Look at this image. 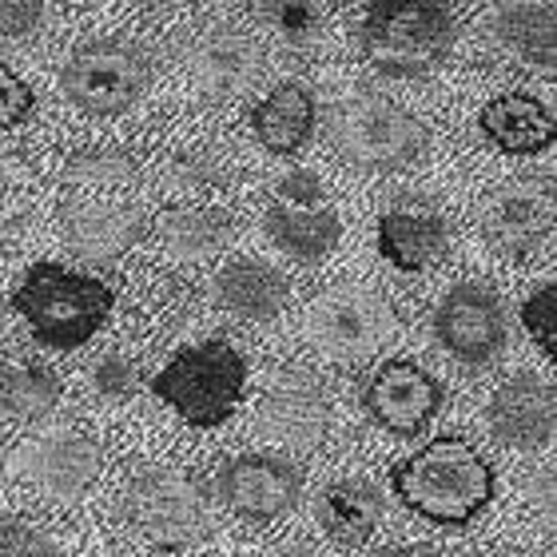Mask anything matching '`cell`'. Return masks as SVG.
<instances>
[{
  "label": "cell",
  "instance_id": "cell-1",
  "mask_svg": "<svg viewBox=\"0 0 557 557\" xmlns=\"http://www.w3.org/2000/svg\"><path fill=\"white\" fill-rule=\"evenodd\" d=\"M391 490L434 525H470L494 502V466L458 434H442L391 466Z\"/></svg>",
  "mask_w": 557,
  "mask_h": 557
},
{
  "label": "cell",
  "instance_id": "cell-2",
  "mask_svg": "<svg viewBox=\"0 0 557 557\" xmlns=\"http://www.w3.org/2000/svg\"><path fill=\"white\" fill-rule=\"evenodd\" d=\"M12 307L21 314L36 343L52 350H76L108 323L116 307V290L104 278L60 263H33L12 290Z\"/></svg>",
  "mask_w": 557,
  "mask_h": 557
},
{
  "label": "cell",
  "instance_id": "cell-3",
  "mask_svg": "<svg viewBox=\"0 0 557 557\" xmlns=\"http://www.w3.org/2000/svg\"><path fill=\"white\" fill-rule=\"evenodd\" d=\"M359 48L383 76H430L454 48V12L446 0H371L359 21Z\"/></svg>",
  "mask_w": 557,
  "mask_h": 557
},
{
  "label": "cell",
  "instance_id": "cell-4",
  "mask_svg": "<svg viewBox=\"0 0 557 557\" xmlns=\"http://www.w3.org/2000/svg\"><path fill=\"white\" fill-rule=\"evenodd\" d=\"M247 386V359L232 343L208 338L196 347H184L156 379L151 395L168 403L187 426L211 430L223 426L239 410Z\"/></svg>",
  "mask_w": 557,
  "mask_h": 557
},
{
  "label": "cell",
  "instance_id": "cell-5",
  "mask_svg": "<svg viewBox=\"0 0 557 557\" xmlns=\"http://www.w3.org/2000/svg\"><path fill=\"white\" fill-rule=\"evenodd\" d=\"M338 156L359 172H403L422 160L430 136L422 120L386 96H350L331 116Z\"/></svg>",
  "mask_w": 557,
  "mask_h": 557
},
{
  "label": "cell",
  "instance_id": "cell-6",
  "mask_svg": "<svg viewBox=\"0 0 557 557\" xmlns=\"http://www.w3.org/2000/svg\"><path fill=\"white\" fill-rule=\"evenodd\" d=\"M151 84V57L128 36H92L69 52L60 88L88 116H120Z\"/></svg>",
  "mask_w": 557,
  "mask_h": 557
},
{
  "label": "cell",
  "instance_id": "cell-7",
  "mask_svg": "<svg viewBox=\"0 0 557 557\" xmlns=\"http://www.w3.org/2000/svg\"><path fill=\"white\" fill-rule=\"evenodd\" d=\"M302 331L323 359L359 367L398 335V314L379 290L338 283L311 299L302 314Z\"/></svg>",
  "mask_w": 557,
  "mask_h": 557
},
{
  "label": "cell",
  "instance_id": "cell-8",
  "mask_svg": "<svg viewBox=\"0 0 557 557\" xmlns=\"http://www.w3.org/2000/svg\"><path fill=\"white\" fill-rule=\"evenodd\" d=\"M124 518L148 546L187 549L211 530L208 498L191 478L168 466H136L124 486Z\"/></svg>",
  "mask_w": 557,
  "mask_h": 557
},
{
  "label": "cell",
  "instance_id": "cell-9",
  "mask_svg": "<svg viewBox=\"0 0 557 557\" xmlns=\"http://www.w3.org/2000/svg\"><path fill=\"white\" fill-rule=\"evenodd\" d=\"M263 232L283 256L299 263H319L343 239V215L331 203V191L323 180L307 168L287 172L271 191V203L263 211Z\"/></svg>",
  "mask_w": 557,
  "mask_h": 557
},
{
  "label": "cell",
  "instance_id": "cell-10",
  "mask_svg": "<svg viewBox=\"0 0 557 557\" xmlns=\"http://www.w3.org/2000/svg\"><path fill=\"white\" fill-rule=\"evenodd\" d=\"M554 175H522L494 187L482 203V235L498 256L525 259L554 235Z\"/></svg>",
  "mask_w": 557,
  "mask_h": 557
},
{
  "label": "cell",
  "instance_id": "cell-11",
  "mask_svg": "<svg viewBox=\"0 0 557 557\" xmlns=\"http://www.w3.org/2000/svg\"><path fill=\"white\" fill-rule=\"evenodd\" d=\"M434 335L446 347V355L462 367H474V371L490 367L494 359H502V350L510 343L506 307L482 283H458L442 295L434 311Z\"/></svg>",
  "mask_w": 557,
  "mask_h": 557
},
{
  "label": "cell",
  "instance_id": "cell-12",
  "mask_svg": "<svg viewBox=\"0 0 557 557\" xmlns=\"http://www.w3.org/2000/svg\"><path fill=\"white\" fill-rule=\"evenodd\" d=\"M100 466H104V454H100L96 438H88L84 430L60 426L24 442L12 470H16V478L33 482L45 498L76 502L96 486Z\"/></svg>",
  "mask_w": 557,
  "mask_h": 557
},
{
  "label": "cell",
  "instance_id": "cell-13",
  "mask_svg": "<svg viewBox=\"0 0 557 557\" xmlns=\"http://www.w3.org/2000/svg\"><path fill=\"white\" fill-rule=\"evenodd\" d=\"M446 386L410 359H391L362 383V410L395 438H414L438 418Z\"/></svg>",
  "mask_w": 557,
  "mask_h": 557
},
{
  "label": "cell",
  "instance_id": "cell-14",
  "mask_svg": "<svg viewBox=\"0 0 557 557\" xmlns=\"http://www.w3.org/2000/svg\"><path fill=\"white\" fill-rule=\"evenodd\" d=\"M259 426L271 442L290 450H314L331 430V398L319 374L302 367H275L259 398Z\"/></svg>",
  "mask_w": 557,
  "mask_h": 557
},
{
  "label": "cell",
  "instance_id": "cell-15",
  "mask_svg": "<svg viewBox=\"0 0 557 557\" xmlns=\"http://www.w3.org/2000/svg\"><path fill=\"white\" fill-rule=\"evenodd\" d=\"M220 502L247 522H275L299 506L302 470L283 454H235L215 478Z\"/></svg>",
  "mask_w": 557,
  "mask_h": 557
},
{
  "label": "cell",
  "instance_id": "cell-16",
  "mask_svg": "<svg viewBox=\"0 0 557 557\" xmlns=\"http://www.w3.org/2000/svg\"><path fill=\"white\" fill-rule=\"evenodd\" d=\"M60 232L81 263H116L144 239V211L116 199H76L60 211Z\"/></svg>",
  "mask_w": 557,
  "mask_h": 557
},
{
  "label": "cell",
  "instance_id": "cell-17",
  "mask_svg": "<svg viewBox=\"0 0 557 557\" xmlns=\"http://www.w3.org/2000/svg\"><path fill=\"white\" fill-rule=\"evenodd\" d=\"M490 434L513 450H542L554 438L557 403L554 386L542 383L537 374H513L490 395L486 403Z\"/></svg>",
  "mask_w": 557,
  "mask_h": 557
},
{
  "label": "cell",
  "instance_id": "cell-18",
  "mask_svg": "<svg viewBox=\"0 0 557 557\" xmlns=\"http://www.w3.org/2000/svg\"><path fill=\"white\" fill-rule=\"evenodd\" d=\"M379 256L398 271H426L446 259L450 251V227L442 220L438 208L422 199H398L395 208L379 215Z\"/></svg>",
  "mask_w": 557,
  "mask_h": 557
},
{
  "label": "cell",
  "instance_id": "cell-19",
  "mask_svg": "<svg viewBox=\"0 0 557 557\" xmlns=\"http://www.w3.org/2000/svg\"><path fill=\"white\" fill-rule=\"evenodd\" d=\"M490 40L510 52L522 69L554 72L557 64V21L549 0H506L486 16Z\"/></svg>",
  "mask_w": 557,
  "mask_h": 557
},
{
  "label": "cell",
  "instance_id": "cell-20",
  "mask_svg": "<svg viewBox=\"0 0 557 557\" xmlns=\"http://www.w3.org/2000/svg\"><path fill=\"white\" fill-rule=\"evenodd\" d=\"M259 72H263V48L256 36L235 33V28H211L191 48V76L215 100H232L244 88H251Z\"/></svg>",
  "mask_w": 557,
  "mask_h": 557
},
{
  "label": "cell",
  "instance_id": "cell-21",
  "mask_svg": "<svg viewBox=\"0 0 557 557\" xmlns=\"http://www.w3.org/2000/svg\"><path fill=\"white\" fill-rule=\"evenodd\" d=\"M478 128L506 156H537L554 144L557 120L546 100H537L534 92H502L482 108Z\"/></svg>",
  "mask_w": 557,
  "mask_h": 557
},
{
  "label": "cell",
  "instance_id": "cell-22",
  "mask_svg": "<svg viewBox=\"0 0 557 557\" xmlns=\"http://www.w3.org/2000/svg\"><path fill=\"white\" fill-rule=\"evenodd\" d=\"M386 513V502L374 482L367 478H335L319 490L314 498V518L323 525V534L335 546H362L379 530Z\"/></svg>",
  "mask_w": 557,
  "mask_h": 557
},
{
  "label": "cell",
  "instance_id": "cell-23",
  "mask_svg": "<svg viewBox=\"0 0 557 557\" xmlns=\"http://www.w3.org/2000/svg\"><path fill=\"white\" fill-rule=\"evenodd\" d=\"M314 120H319V104L311 88L302 81H283L256 104L251 132L275 156H295L314 136Z\"/></svg>",
  "mask_w": 557,
  "mask_h": 557
},
{
  "label": "cell",
  "instance_id": "cell-24",
  "mask_svg": "<svg viewBox=\"0 0 557 557\" xmlns=\"http://www.w3.org/2000/svg\"><path fill=\"white\" fill-rule=\"evenodd\" d=\"M287 275L271 268L268 259H232L215 275V299L223 311L251 319V323H271L287 307Z\"/></svg>",
  "mask_w": 557,
  "mask_h": 557
},
{
  "label": "cell",
  "instance_id": "cell-25",
  "mask_svg": "<svg viewBox=\"0 0 557 557\" xmlns=\"http://www.w3.org/2000/svg\"><path fill=\"white\" fill-rule=\"evenodd\" d=\"M156 235L175 259H208L232 239V215L220 208H163Z\"/></svg>",
  "mask_w": 557,
  "mask_h": 557
},
{
  "label": "cell",
  "instance_id": "cell-26",
  "mask_svg": "<svg viewBox=\"0 0 557 557\" xmlns=\"http://www.w3.org/2000/svg\"><path fill=\"white\" fill-rule=\"evenodd\" d=\"M60 374L36 359H0V414L36 422L57 410Z\"/></svg>",
  "mask_w": 557,
  "mask_h": 557
},
{
  "label": "cell",
  "instance_id": "cell-27",
  "mask_svg": "<svg viewBox=\"0 0 557 557\" xmlns=\"http://www.w3.org/2000/svg\"><path fill=\"white\" fill-rule=\"evenodd\" d=\"M259 24L275 36L283 48L307 52L323 40L326 12L323 0H256Z\"/></svg>",
  "mask_w": 557,
  "mask_h": 557
},
{
  "label": "cell",
  "instance_id": "cell-28",
  "mask_svg": "<svg viewBox=\"0 0 557 557\" xmlns=\"http://www.w3.org/2000/svg\"><path fill=\"white\" fill-rule=\"evenodd\" d=\"M69 184H88V187H112V184H128L136 175V160L128 151L116 148H92V151H76L64 168Z\"/></svg>",
  "mask_w": 557,
  "mask_h": 557
},
{
  "label": "cell",
  "instance_id": "cell-29",
  "mask_svg": "<svg viewBox=\"0 0 557 557\" xmlns=\"http://www.w3.org/2000/svg\"><path fill=\"white\" fill-rule=\"evenodd\" d=\"M92 391L104 403H112V407H124V403H132V398L139 395V362L132 359L128 350H104L100 359L92 362Z\"/></svg>",
  "mask_w": 557,
  "mask_h": 557
},
{
  "label": "cell",
  "instance_id": "cell-30",
  "mask_svg": "<svg viewBox=\"0 0 557 557\" xmlns=\"http://www.w3.org/2000/svg\"><path fill=\"white\" fill-rule=\"evenodd\" d=\"M522 326H525V335L542 347V355L554 359V347H557V287L554 283H542V287L522 302Z\"/></svg>",
  "mask_w": 557,
  "mask_h": 557
},
{
  "label": "cell",
  "instance_id": "cell-31",
  "mask_svg": "<svg viewBox=\"0 0 557 557\" xmlns=\"http://www.w3.org/2000/svg\"><path fill=\"white\" fill-rule=\"evenodd\" d=\"M0 557H64V554H60V546L40 525L12 518V522H0Z\"/></svg>",
  "mask_w": 557,
  "mask_h": 557
},
{
  "label": "cell",
  "instance_id": "cell-32",
  "mask_svg": "<svg viewBox=\"0 0 557 557\" xmlns=\"http://www.w3.org/2000/svg\"><path fill=\"white\" fill-rule=\"evenodd\" d=\"M28 116H33V88L9 64H0V132L21 128Z\"/></svg>",
  "mask_w": 557,
  "mask_h": 557
},
{
  "label": "cell",
  "instance_id": "cell-33",
  "mask_svg": "<svg viewBox=\"0 0 557 557\" xmlns=\"http://www.w3.org/2000/svg\"><path fill=\"white\" fill-rule=\"evenodd\" d=\"M45 24V0H0V40H28Z\"/></svg>",
  "mask_w": 557,
  "mask_h": 557
},
{
  "label": "cell",
  "instance_id": "cell-34",
  "mask_svg": "<svg viewBox=\"0 0 557 557\" xmlns=\"http://www.w3.org/2000/svg\"><path fill=\"white\" fill-rule=\"evenodd\" d=\"M175 180L191 191H208L211 184H220L223 180V163L220 156H208V151H199V156H184V160L175 163Z\"/></svg>",
  "mask_w": 557,
  "mask_h": 557
},
{
  "label": "cell",
  "instance_id": "cell-35",
  "mask_svg": "<svg viewBox=\"0 0 557 557\" xmlns=\"http://www.w3.org/2000/svg\"><path fill=\"white\" fill-rule=\"evenodd\" d=\"M24 227H28V199L0 184V247L12 244Z\"/></svg>",
  "mask_w": 557,
  "mask_h": 557
},
{
  "label": "cell",
  "instance_id": "cell-36",
  "mask_svg": "<svg viewBox=\"0 0 557 557\" xmlns=\"http://www.w3.org/2000/svg\"><path fill=\"white\" fill-rule=\"evenodd\" d=\"M371 557H438V554H430L426 546H386V549H374Z\"/></svg>",
  "mask_w": 557,
  "mask_h": 557
},
{
  "label": "cell",
  "instance_id": "cell-37",
  "mask_svg": "<svg viewBox=\"0 0 557 557\" xmlns=\"http://www.w3.org/2000/svg\"><path fill=\"white\" fill-rule=\"evenodd\" d=\"M148 4H156V9H191L199 0H148Z\"/></svg>",
  "mask_w": 557,
  "mask_h": 557
},
{
  "label": "cell",
  "instance_id": "cell-38",
  "mask_svg": "<svg viewBox=\"0 0 557 557\" xmlns=\"http://www.w3.org/2000/svg\"><path fill=\"white\" fill-rule=\"evenodd\" d=\"M275 557H314V554L307 546H290V549H278Z\"/></svg>",
  "mask_w": 557,
  "mask_h": 557
}]
</instances>
